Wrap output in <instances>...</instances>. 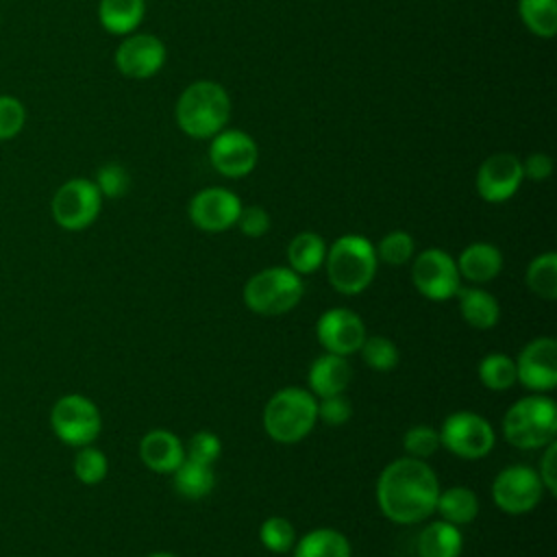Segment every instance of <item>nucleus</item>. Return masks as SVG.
Here are the masks:
<instances>
[{
    "instance_id": "c85d7f7f",
    "label": "nucleus",
    "mask_w": 557,
    "mask_h": 557,
    "mask_svg": "<svg viewBox=\"0 0 557 557\" xmlns=\"http://www.w3.org/2000/svg\"><path fill=\"white\" fill-rule=\"evenodd\" d=\"M479 381L492 392H505L516 381V361L505 352H490L479 361Z\"/></svg>"
},
{
    "instance_id": "6ab92c4d",
    "label": "nucleus",
    "mask_w": 557,
    "mask_h": 557,
    "mask_svg": "<svg viewBox=\"0 0 557 557\" xmlns=\"http://www.w3.org/2000/svg\"><path fill=\"white\" fill-rule=\"evenodd\" d=\"M350 379H352V368L348 359L333 352H324L318 359H313L307 374L309 392L315 398L342 394L348 387Z\"/></svg>"
},
{
    "instance_id": "a19ab883",
    "label": "nucleus",
    "mask_w": 557,
    "mask_h": 557,
    "mask_svg": "<svg viewBox=\"0 0 557 557\" xmlns=\"http://www.w3.org/2000/svg\"><path fill=\"white\" fill-rule=\"evenodd\" d=\"M540 481L548 494L557 492V444L550 442L544 446L542 461H540Z\"/></svg>"
},
{
    "instance_id": "7c9ffc66",
    "label": "nucleus",
    "mask_w": 557,
    "mask_h": 557,
    "mask_svg": "<svg viewBox=\"0 0 557 557\" xmlns=\"http://www.w3.org/2000/svg\"><path fill=\"white\" fill-rule=\"evenodd\" d=\"M363 359V363L376 372H389L398 366V348L396 344L389 339V337H383V335H372L363 339L361 348L357 350Z\"/></svg>"
},
{
    "instance_id": "423d86ee",
    "label": "nucleus",
    "mask_w": 557,
    "mask_h": 557,
    "mask_svg": "<svg viewBox=\"0 0 557 557\" xmlns=\"http://www.w3.org/2000/svg\"><path fill=\"white\" fill-rule=\"evenodd\" d=\"M302 298V278L292 268L274 265L257 272L244 287V302L261 315L292 311Z\"/></svg>"
},
{
    "instance_id": "f3484780",
    "label": "nucleus",
    "mask_w": 557,
    "mask_h": 557,
    "mask_svg": "<svg viewBox=\"0 0 557 557\" xmlns=\"http://www.w3.org/2000/svg\"><path fill=\"white\" fill-rule=\"evenodd\" d=\"M165 63V46L159 37L128 35L115 50V67L128 78H150Z\"/></svg>"
},
{
    "instance_id": "a211bd4d",
    "label": "nucleus",
    "mask_w": 557,
    "mask_h": 557,
    "mask_svg": "<svg viewBox=\"0 0 557 557\" xmlns=\"http://www.w3.org/2000/svg\"><path fill=\"white\" fill-rule=\"evenodd\" d=\"M139 459L154 472H174L185 459V446L172 431L152 429L139 442Z\"/></svg>"
},
{
    "instance_id": "f03ea898",
    "label": "nucleus",
    "mask_w": 557,
    "mask_h": 557,
    "mask_svg": "<svg viewBox=\"0 0 557 557\" xmlns=\"http://www.w3.org/2000/svg\"><path fill=\"white\" fill-rule=\"evenodd\" d=\"M178 128L194 139H211L231 117V98L215 81H196L183 89L176 109Z\"/></svg>"
},
{
    "instance_id": "bb28decb",
    "label": "nucleus",
    "mask_w": 557,
    "mask_h": 557,
    "mask_svg": "<svg viewBox=\"0 0 557 557\" xmlns=\"http://www.w3.org/2000/svg\"><path fill=\"white\" fill-rule=\"evenodd\" d=\"M215 485L213 468L194 459H183L181 466L174 470V487L185 498H202L207 496Z\"/></svg>"
},
{
    "instance_id": "79ce46f5",
    "label": "nucleus",
    "mask_w": 557,
    "mask_h": 557,
    "mask_svg": "<svg viewBox=\"0 0 557 557\" xmlns=\"http://www.w3.org/2000/svg\"><path fill=\"white\" fill-rule=\"evenodd\" d=\"M522 174L531 181H546L553 174V159L546 152H531L522 161Z\"/></svg>"
},
{
    "instance_id": "b1692460",
    "label": "nucleus",
    "mask_w": 557,
    "mask_h": 557,
    "mask_svg": "<svg viewBox=\"0 0 557 557\" xmlns=\"http://www.w3.org/2000/svg\"><path fill=\"white\" fill-rule=\"evenodd\" d=\"M144 0H100L98 20L111 35H131L144 20Z\"/></svg>"
},
{
    "instance_id": "9b49d317",
    "label": "nucleus",
    "mask_w": 557,
    "mask_h": 557,
    "mask_svg": "<svg viewBox=\"0 0 557 557\" xmlns=\"http://www.w3.org/2000/svg\"><path fill=\"white\" fill-rule=\"evenodd\" d=\"M102 194L94 181L72 178L63 183L52 198V218L67 231L87 228L100 213Z\"/></svg>"
},
{
    "instance_id": "c9c22d12",
    "label": "nucleus",
    "mask_w": 557,
    "mask_h": 557,
    "mask_svg": "<svg viewBox=\"0 0 557 557\" xmlns=\"http://www.w3.org/2000/svg\"><path fill=\"white\" fill-rule=\"evenodd\" d=\"M96 187L102 196L107 198H120L128 191V185H131V178H128V172L124 165L120 163H104L98 174H96Z\"/></svg>"
},
{
    "instance_id": "7ed1b4c3",
    "label": "nucleus",
    "mask_w": 557,
    "mask_h": 557,
    "mask_svg": "<svg viewBox=\"0 0 557 557\" xmlns=\"http://www.w3.org/2000/svg\"><path fill=\"white\" fill-rule=\"evenodd\" d=\"M376 252L374 244L363 235H342L337 237L331 248H326L324 268L333 289L346 296L361 294L370 287L376 274Z\"/></svg>"
},
{
    "instance_id": "412c9836",
    "label": "nucleus",
    "mask_w": 557,
    "mask_h": 557,
    "mask_svg": "<svg viewBox=\"0 0 557 557\" xmlns=\"http://www.w3.org/2000/svg\"><path fill=\"white\" fill-rule=\"evenodd\" d=\"M463 548V535L459 527L435 520L426 524L418 535V555L420 557H459Z\"/></svg>"
},
{
    "instance_id": "aec40b11",
    "label": "nucleus",
    "mask_w": 557,
    "mask_h": 557,
    "mask_svg": "<svg viewBox=\"0 0 557 557\" xmlns=\"http://www.w3.org/2000/svg\"><path fill=\"white\" fill-rule=\"evenodd\" d=\"M459 276L470 283H487L498 276L503 268V252L487 242H474L455 259Z\"/></svg>"
},
{
    "instance_id": "37998d69",
    "label": "nucleus",
    "mask_w": 557,
    "mask_h": 557,
    "mask_svg": "<svg viewBox=\"0 0 557 557\" xmlns=\"http://www.w3.org/2000/svg\"><path fill=\"white\" fill-rule=\"evenodd\" d=\"M148 557H176V555H172V553H152Z\"/></svg>"
},
{
    "instance_id": "0eeeda50",
    "label": "nucleus",
    "mask_w": 557,
    "mask_h": 557,
    "mask_svg": "<svg viewBox=\"0 0 557 557\" xmlns=\"http://www.w3.org/2000/svg\"><path fill=\"white\" fill-rule=\"evenodd\" d=\"M440 446L461 459L485 457L496 442L492 424L474 411H455L440 426Z\"/></svg>"
},
{
    "instance_id": "393cba45",
    "label": "nucleus",
    "mask_w": 557,
    "mask_h": 557,
    "mask_svg": "<svg viewBox=\"0 0 557 557\" xmlns=\"http://www.w3.org/2000/svg\"><path fill=\"white\" fill-rule=\"evenodd\" d=\"M326 257V242L313 233V231H302L292 237L287 246V261L296 274H311L324 265Z\"/></svg>"
},
{
    "instance_id": "2eb2a0df",
    "label": "nucleus",
    "mask_w": 557,
    "mask_h": 557,
    "mask_svg": "<svg viewBox=\"0 0 557 557\" xmlns=\"http://www.w3.org/2000/svg\"><path fill=\"white\" fill-rule=\"evenodd\" d=\"M522 178V161L511 152H496L479 165L476 191L485 202H505L518 191Z\"/></svg>"
},
{
    "instance_id": "5701e85b",
    "label": "nucleus",
    "mask_w": 557,
    "mask_h": 557,
    "mask_svg": "<svg viewBox=\"0 0 557 557\" xmlns=\"http://www.w3.org/2000/svg\"><path fill=\"white\" fill-rule=\"evenodd\" d=\"M294 557H350L352 548L348 537L329 527L313 529L294 542Z\"/></svg>"
},
{
    "instance_id": "4468645a",
    "label": "nucleus",
    "mask_w": 557,
    "mask_h": 557,
    "mask_svg": "<svg viewBox=\"0 0 557 557\" xmlns=\"http://www.w3.org/2000/svg\"><path fill=\"white\" fill-rule=\"evenodd\" d=\"M242 200L226 187H205L189 200V220L207 233H222L235 226Z\"/></svg>"
},
{
    "instance_id": "ea45409f",
    "label": "nucleus",
    "mask_w": 557,
    "mask_h": 557,
    "mask_svg": "<svg viewBox=\"0 0 557 557\" xmlns=\"http://www.w3.org/2000/svg\"><path fill=\"white\" fill-rule=\"evenodd\" d=\"M352 409L350 403L342 396V394H333V396H324L318 400V420L331 424V426H339L350 418Z\"/></svg>"
},
{
    "instance_id": "58836bf2",
    "label": "nucleus",
    "mask_w": 557,
    "mask_h": 557,
    "mask_svg": "<svg viewBox=\"0 0 557 557\" xmlns=\"http://www.w3.org/2000/svg\"><path fill=\"white\" fill-rule=\"evenodd\" d=\"M239 231L248 237H261L270 231V215L263 207L259 205H248V207H242L239 215H237V222Z\"/></svg>"
},
{
    "instance_id": "9d476101",
    "label": "nucleus",
    "mask_w": 557,
    "mask_h": 557,
    "mask_svg": "<svg viewBox=\"0 0 557 557\" xmlns=\"http://www.w3.org/2000/svg\"><path fill=\"white\" fill-rule=\"evenodd\" d=\"M411 281L429 300H448L461 287L457 261L442 248H426L418 252L411 263Z\"/></svg>"
},
{
    "instance_id": "72a5a7b5",
    "label": "nucleus",
    "mask_w": 557,
    "mask_h": 557,
    "mask_svg": "<svg viewBox=\"0 0 557 557\" xmlns=\"http://www.w3.org/2000/svg\"><path fill=\"white\" fill-rule=\"evenodd\" d=\"M107 457L102 450L94 446H81V450L74 457V474L85 485H96L107 476Z\"/></svg>"
},
{
    "instance_id": "f8f14e48",
    "label": "nucleus",
    "mask_w": 557,
    "mask_h": 557,
    "mask_svg": "<svg viewBox=\"0 0 557 557\" xmlns=\"http://www.w3.org/2000/svg\"><path fill=\"white\" fill-rule=\"evenodd\" d=\"M211 165L226 178H242L250 174L259 161L257 141L239 128H222L209 144Z\"/></svg>"
},
{
    "instance_id": "f257e3e1",
    "label": "nucleus",
    "mask_w": 557,
    "mask_h": 557,
    "mask_svg": "<svg viewBox=\"0 0 557 557\" xmlns=\"http://www.w3.org/2000/svg\"><path fill=\"white\" fill-rule=\"evenodd\" d=\"M440 481L424 459L400 457L389 461L376 481L381 513L398 524H416L435 511Z\"/></svg>"
},
{
    "instance_id": "c756f323",
    "label": "nucleus",
    "mask_w": 557,
    "mask_h": 557,
    "mask_svg": "<svg viewBox=\"0 0 557 557\" xmlns=\"http://www.w3.org/2000/svg\"><path fill=\"white\" fill-rule=\"evenodd\" d=\"M527 285L535 296H540L544 300L557 298V255L555 252L537 255L529 263Z\"/></svg>"
},
{
    "instance_id": "4be33fe9",
    "label": "nucleus",
    "mask_w": 557,
    "mask_h": 557,
    "mask_svg": "<svg viewBox=\"0 0 557 557\" xmlns=\"http://www.w3.org/2000/svg\"><path fill=\"white\" fill-rule=\"evenodd\" d=\"M459 298L461 318L474 329H492L500 320V305L498 300L481 289V287H459L455 294Z\"/></svg>"
},
{
    "instance_id": "2f4dec72",
    "label": "nucleus",
    "mask_w": 557,
    "mask_h": 557,
    "mask_svg": "<svg viewBox=\"0 0 557 557\" xmlns=\"http://www.w3.org/2000/svg\"><path fill=\"white\" fill-rule=\"evenodd\" d=\"M416 242L407 231H389L381 237V242L374 246L376 259L387 265H403L413 257Z\"/></svg>"
},
{
    "instance_id": "473e14b6",
    "label": "nucleus",
    "mask_w": 557,
    "mask_h": 557,
    "mask_svg": "<svg viewBox=\"0 0 557 557\" xmlns=\"http://www.w3.org/2000/svg\"><path fill=\"white\" fill-rule=\"evenodd\" d=\"M259 540L272 553H287L296 542V529L287 518L270 516L259 527Z\"/></svg>"
},
{
    "instance_id": "1a4fd4ad",
    "label": "nucleus",
    "mask_w": 557,
    "mask_h": 557,
    "mask_svg": "<svg viewBox=\"0 0 557 557\" xmlns=\"http://www.w3.org/2000/svg\"><path fill=\"white\" fill-rule=\"evenodd\" d=\"M544 492L546 490L540 481L537 470L520 463L503 468L492 483V498L496 507L511 516L529 513L531 509H535Z\"/></svg>"
},
{
    "instance_id": "ddd939ff",
    "label": "nucleus",
    "mask_w": 557,
    "mask_h": 557,
    "mask_svg": "<svg viewBox=\"0 0 557 557\" xmlns=\"http://www.w3.org/2000/svg\"><path fill=\"white\" fill-rule=\"evenodd\" d=\"M516 381L531 392H550L557 385V342L553 337L531 339L518 355Z\"/></svg>"
},
{
    "instance_id": "6e6552de",
    "label": "nucleus",
    "mask_w": 557,
    "mask_h": 557,
    "mask_svg": "<svg viewBox=\"0 0 557 557\" xmlns=\"http://www.w3.org/2000/svg\"><path fill=\"white\" fill-rule=\"evenodd\" d=\"M50 424L57 437L65 444L87 446L98 437L102 429V418L98 407L89 398L81 394H67L54 403Z\"/></svg>"
},
{
    "instance_id": "39448f33",
    "label": "nucleus",
    "mask_w": 557,
    "mask_h": 557,
    "mask_svg": "<svg viewBox=\"0 0 557 557\" xmlns=\"http://www.w3.org/2000/svg\"><path fill=\"white\" fill-rule=\"evenodd\" d=\"M318 422V398L305 387H283L263 409V429L278 444H296Z\"/></svg>"
},
{
    "instance_id": "20e7f679",
    "label": "nucleus",
    "mask_w": 557,
    "mask_h": 557,
    "mask_svg": "<svg viewBox=\"0 0 557 557\" xmlns=\"http://www.w3.org/2000/svg\"><path fill=\"white\" fill-rule=\"evenodd\" d=\"M505 440L522 450L544 448L557 435V405L544 394H529L516 400L503 416Z\"/></svg>"
},
{
    "instance_id": "e433bc0d",
    "label": "nucleus",
    "mask_w": 557,
    "mask_h": 557,
    "mask_svg": "<svg viewBox=\"0 0 557 557\" xmlns=\"http://www.w3.org/2000/svg\"><path fill=\"white\" fill-rule=\"evenodd\" d=\"M220 453H222L220 437L211 431L194 433L187 442V448H185L187 459H194V461H200V463H207V466H213V461L220 457Z\"/></svg>"
},
{
    "instance_id": "a878e982",
    "label": "nucleus",
    "mask_w": 557,
    "mask_h": 557,
    "mask_svg": "<svg viewBox=\"0 0 557 557\" xmlns=\"http://www.w3.org/2000/svg\"><path fill=\"white\" fill-rule=\"evenodd\" d=\"M435 509L442 516V520L459 527V524H468L476 518L479 498L470 487L455 485V487H448V490H440Z\"/></svg>"
},
{
    "instance_id": "dca6fc26",
    "label": "nucleus",
    "mask_w": 557,
    "mask_h": 557,
    "mask_svg": "<svg viewBox=\"0 0 557 557\" xmlns=\"http://www.w3.org/2000/svg\"><path fill=\"white\" fill-rule=\"evenodd\" d=\"M315 335L326 352L348 357L361 348L366 339V324L355 311L335 307L318 318Z\"/></svg>"
},
{
    "instance_id": "f704fd0d",
    "label": "nucleus",
    "mask_w": 557,
    "mask_h": 557,
    "mask_svg": "<svg viewBox=\"0 0 557 557\" xmlns=\"http://www.w3.org/2000/svg\"><path fill=\"white\" fill-rule=\"evenodd\" d=\"M403 446L409 457L426 459L440 448V433L429 424H416V426L407 429V433L403 437Z\"/></svg>"
},
{
    "instance_id": "cd10ccee",
    "label": "nucleus",
    "mask_w": 557,
    "mask_h": 557,
    "mask_svg": "<svg viewBox=\"0 0 557 557\" xmlns=\"http://www.w3.org/2000/svg\"><path fill=\"white\" fill-rule=\"evenodd\" d=\"M518 13L524 26L542 37L550 39L557 33V0H520Z\"/></svg>"
},
{
    "instance_id": "4c0bfd02",
    "label": "nucleus",
    "mask_w": 557,
    "mask_h": 557,
    "mask_svg": "<svg viewBox=\"0 0 557 557\" xmlns=\"http://www.w3.org/2000/svg\"><path fill=\"white\" fill-rule=\"evenodd\" d=\"M26 122L24 104L13 96H0V139L15 137Z\"/></svg>"
}]
</instances>
